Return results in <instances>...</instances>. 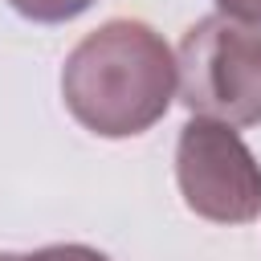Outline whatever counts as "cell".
Returning <instances> with one entry per match:
<instances>
[{"instance_id":"1","label":"cell","mask_w":261,"mask_h":261,"mask_svg":"<svg viewBox=\"0 0 261 261\" xmlns=\"http://www.w3.org/2000/svg\"><path fill=\"white\" fill-rule=\"evenodd\" d=\"M179 90L171 45L143 20L114 16L86 33L61 65L65 110L102 139L151 130Z\"/></svg>"},{"instance_id":"2","label":"cell","mask_w":261,"mask_h":261,"mask_svg":"<svg viewBox=\"0 0 261 261\" xmlns=\"http://www.w3.org/2000/svg\"><path fill=\"white\" fill-rule=\"evenodd\" d=\"M179 102L192 118L261 126V24L212 12L196 20L179 49Z\"/></svg>"},{"instance_id":"3","label":"cell","mask_w":261,"mask_h":261,"mask_svg":"<svg viewBox=\"0 0 261 261\" xmlns=\"http://www.w3.org/2000/svg\"><path fill=\"white\" fill-rule=\"evenodd\" d=\"M175 184L184 204L212 224H249L261 216V163L237 126L188 118L175 143Z\"/></svg>"},{"instance_id":"4","label":"cell","mask_w":261,"mask_h":261,"mask_svg":"<svg viewBox=\"0 0 261 261\" xmlns=\"http://www.w3.org/2000/svg\"><path fill=\"white\" fill-rule=\"evenodd\" d=\"M12 12H20L33 24H65L73 16H82L94 0H8Z\"/></svg>"},{"instance_id":"5","label":"cell","mask_w":261,"mask_h":261,"mask_svg":"<svg viewBox=\"0 0 261 261\" xmlns=\"http://www.w3.org/2000/svg\"><path fill=\"white\" fill-rule=\"evenodd\" d=\"M20 261H110L90 245H45L37 253H20Z\"/></svg>"},{"instance_id":"6","label":"cell","mask_w":261,"mask_h":261,"mask_svg":"<svg viewBox=\"0 0 261 261\" xmlns=\"http://www.w3.org/2000/svg\"><path fill=\"white\" fill-rule=\"evenodd\" d=\"M216 8L224 16H237V20H257L261 24V0H216Z\"/></svg>"},{"instance_id":"7","label":"cell","mask_w":261,"mask_h":261,"mask_svg":"<svg viewBox=\"0 0 261 261\" xmlns=\"http://www.w3.org/2000/svg\"><path fill=\"white\" fill-rule=\"evenodd\" d=\"M0 261H20V253H0Z\"/></svg>"}]
</instances>
